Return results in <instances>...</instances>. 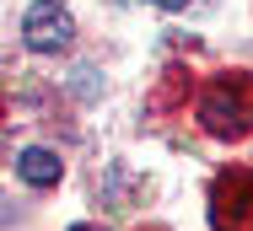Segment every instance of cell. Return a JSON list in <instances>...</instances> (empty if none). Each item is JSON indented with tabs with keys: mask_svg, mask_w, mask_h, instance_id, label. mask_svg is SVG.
Here are the masks:
<instances>
[{
	"mask_svg": "<svg viewBox=\"0 0 253 231\" xmlns=\"http://www.w3.org/2000/svg\"><path fill=\"white\" fill-rule=\"evenodd\" d=\"M200 124L215 140H243L253 129V76H221L200 97Z\"/></svg>",
	"mask_w": 253,
	"mask_h": 231,
	"instance_id": "6da1fadb",
	"label": "cell"
},
{
	"mask_svg": "<svg viewBox=\"0 0 253 231\" xmlns=\"http://www.w3.org/2000/svg\"><path fill=\"white\" fill-rule=\"evenodd\" d=\"M210 226L215 231H253V172L232 167L210 188Z\"/></svg>",
	"mask_w": 253,
	"mask_h": 231,
	"instance_id": "7a4b0ae2",
	"label": "cell"
},
{
	"mask_svg": "<svg viewBox=\"0 0 253 231\" xmlns=\"http://www.w3.org/2000/svg\"><path fill=\"white\" fill-rule=\"evenodd\" d=\"M22 38H27L33 54H59V48H70V38H76V22H70V11L59 0H38L27 11V22H22Z\"/></svg>",
	"mask_w": 253,
	"mask_h": 231,
	"instance_id": "3957f363",
	"label": "cell"
},
{
	"mask_svg": "<svg viewBox=\"0 0 253 231\" xmlns=\"http://www.w3.org/2000/svg\"><path fill=\"white\" fill-rule=\"evenodd\" d=\"M16 172H22V183H33V188H54L59 172H65V161L54 151H43V145H33V151L16 156Z\"/></svg>",
	"mask_w": 253,
	"mask_h": 231,
	"instance_id": "277c9868",
	"label": "cell"
},
{
	"mask_svg": "<svg viewBox=\"0 0 253 231\" xmlns=\"http://www.w3.org/2000/svg\"><path fill=\"white\" fill-rule=\"evenodd\" d=\"M151 5H162V11H183L189 0H151Z\"/></svg>",
	"mask_w": 253,
	"mask_h": 231,
	"instance_id": "5b68a950",
	"label": "cell"
},
{
	"mask_svg": "<svg viewBox=\"0 0 253 231\" xmlns=\"http://www.w3.org/2000/svg\"><path fill=\"white\" fill-rule=\"evenodd\" d=\"M70 231H97V226H70Z\"/></svg>",
	"mask_w": 253,
	"mask_h": 231,
	"instance_id": "8992f818",
	"label": "cell"
}]
</instances>
